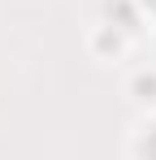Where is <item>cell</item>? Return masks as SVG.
<instances>
[{
	"instance_id": "cell-1",
	"label": "cell",
	"mask_w": 156,
	"mask_h": 160,
	"mask_svg": "<svg viewBox=\"0 0 156 160\" xmlns=\"http://www.w3.org/2000/svg\"><path fill=\"white\" fill-rule=\"evenodd\" d=\"M148 156L156 160V134H152V138H148Z\"/></svg>"
}]
</instances>
